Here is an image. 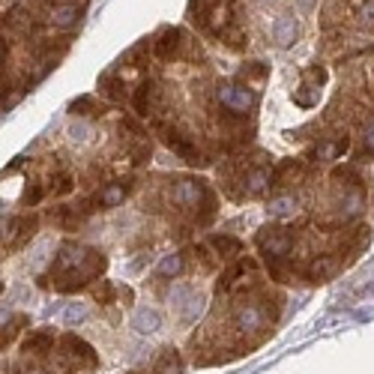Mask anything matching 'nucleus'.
<instances>
[{
	"label": "nucleus",
	"instance_id": "8",
	"mask_svg": "<svg viewBox=\"0 0 374 374\" xmlns=\"http://www.w3.org/2000/svg\"><path fill=\"white\" fill-rule=\"evenodd\" d=\"M129 186H123V183H117V186H108L102 195H99V207H117L123 198H126Z\"/></svg>",
	"mask_w": 374,
	"mask_h": 374
},
{
	"label": "nucleus",
	"instance_id": "4",
	"mask_svg": "<svg viewBox=\"0 0 374 374\" xmlns=\"http://www.w3.org/2000/svg\"><path fill=\"white\" fill-rule=\"evenodd\" d=\"M159 102H162L159 84H153V81H144V84L138 87V93H135V111L141 114V117H147V114H156V111H159Z\"/></svg>",
	"mask_w": 374,
	"mask_h": 374
},
{
	"label": "nucleus",
	"instance_id": "11",
	"mask_svg": "<svg viewBox=\"0 0 374 374\" xmlns=\"http://www.w3.org/2000/svg\"><path fill=\"white\" fill-rule=\"evenodd\" d=\"M329 272H336V261H332V257H323V261L318 264L314 261L312 264V270H309V276L314 279V281H320V279H327Z\"/></svg>",
	"mask_w": 374,
	"mask_h": 374
},
{
	"label": "nucleus",
	"instance_id": "7",
	"mask_svg": "<svg viewBox=\"0 0 374 374\" xmlns=\"http://www.w3.org/2000/svg\"><path fill=\"white\" fill-rule=\"evenodd\" d=\"M132 327H135V332H141V336H147V332H156L162 327V318L156 309H138L132 314Z\"/></svg>",
	"mask_w": 374,
	"mask_h": 374
},
{
	"label": "nucleus",
	"instance_id": "9",
	"mask_svg": "<svg viewBox=\"0 0 374 374\" xmlns=\"http://www.w3.org/2000/svg\"><path fill=\"white\" fill-rule=\"evenodd\" d=\"M213 246L219 248L224 257H234V255L243 252V243H239V239H234V237H213Z\"/></svg>",
	"mask_w": 374,
	"mask_h": 374
},
{
	"label": "nucleus",
	"instance_id": "1",
	"mask_svg": "<svg viewBox=\"0 0 374 374\" xmlns=\"http://www.w3.org/2000/svg\"><path fill=\"white\" fill-rule=\"evenodd\" d=\"M99 270H105V257L93 252V248H78V246H63L51 267L60 290H75L87 285Z\"/></svg>",
	"mask_w": 374,
	"mask_h": 374
},
{
	"label": "nucleus",
	"instance_id": "16",
	"mask_svg": "<svg viewBox=\"0 0 374 374\" xmlns=\"http://www.w3.org/2000/svg\"><path fill=\"white\" fill-rule=\"evenodd\" d=\"M290 33H296L294 30V21H279V27H276L279 43H290Z\"/></svg>",
	"mask_w": 374,
	"mask_h": 374
},
{
	"label": "nucleus",
	"instance_id": "13",
	"mask_svg": "<svg viewBox=\"0 0 374 374\" xmlns=\"http://www.w3.org/2000/svg\"><path fill=\"white\" fill-rule=\"evenodd\" d=\"M84 318H87L84 303H69V309L63 312V323H66V327H72V323H78V320H84Z\"/></svg>",
	"mask_w": 374,
	"mask_h": 374
},
{
	"label": "nucleus",
	"instance_id": "14",
	"mask_svg": "<svg viewBox=\"0 0 374 374\" xmlns=\"http://www.w3.org/2000/svg\"><path fill=\"white\" fill-rule=\"evenodd\" d=\"M99 87H102V93H108L111 99H117V102H120L123 96H126V93H123V90H120V81L114 78V75H105V78L99 81Z\"/></svg>",
	"mask_w": 374,
	"mask_h": 374
},
{
	"label": "nucleus",
	"instance_id": "12",
	"mask_svg": "<svg viewBox=\"0 0 374 374\" xmlns=\"http://www.w3.org/2000/svg\"><path fill=\"white\" fill-rule=\"evenodd\" d=\"M183 270V261H180V255H165L162 257V264H159V276H177V272Z\"/></svg>",
	"mask_w": 374,
	"mask_h": 374
},
{
	"label": "nucleus",
	"instance_id": "17",
	"mask_svg": "<svg viewBox=\"0 0 374 374\" xmlns=\"http://www.w3.org/2000/svg\"><path fill=\"white\" fill-rule=\"evenodd\" d=\"M270 210L276 213V215H285V213L294 210V201H290V198H279V201H272V204H270Z\"/></svg>",
	"mask_w": 374,
	"mask_h": 374
},
{
	"label": "nucleus",
	"instance_id": "3",
	"mask_svg": "<svg viewBox=\"0 0 374 374\" xmlns=\"http://www.w3.org/2000/svg\"><path fill=\"white\" fill-rule=\"evenodd\" d=\"M219 102L234 114H243L255 105V93H248L246 87H237V84H222L219 87Z\"/></svg>",
	"mask_w": 374,
	"mask_h": 374
},
{
	"label": "nucleus",
	"instance_id": "6",
	"mask_svg": "<svg viewBox=\"0 0 374 374\" xmlns=\"http://www.w3.org/2000/svg\"><path fill=\"white\" fill-rule=\"evenodd\" d=\"M165 141H168V147L174 150L177 156H183L186 162H201V153L195 150V144L189 141L186 135H180V132H174V129H165Z\"/></svg>",
	"mask_w": 374,
	"mask_h": 374
},
{
	"label": "nucleus",
	"instance_id": "15",
	"mask_svg": "<svg viewBox=\"0 0 374 374\" xmlns=\"http://www.w3.org/2000/svg\"><path fill=\"white\" fill-rule=\"evenodd\" d=\"M48 344H51V332H36L27 338V351H45Z\"/></svg>",
	"mask_w": 374,
	"mask_h": 374
},
{
	"label": "nucleus",
	"instance_id": "2",
	"mask_svg": "<svg viewBox=\"0 0 374 374\" xmlns=\"http://www.w3.org/2000/svg\"><path fill=\"white\" fill-rule=\"evenodd\" d=\"M171 299H174V309H177V314H180L183 323L198 320V314H201V309H204V296L198 294V290L186 288V285H180L177 290H174Z\"/></svg>",
	"mask_w": 374,
	"mask_h": 374
},
{
	"label": "nucleus",
	"instance_id": "5",
	"mask_svg": "<svg viewBox=\"0 0 374 374\" xmlns=\"http://www.w3.org/2000/svg\"><path fill=\"white\" fill-rule=\"evenodd\" d=\"M180 45H183V33L174 30V27H165L159 33V39L153 43V51L159 60H174V57L180 54Z\"/></svg>",
	"mask_w": 374,
	"mask_h": 374
},
{
	"label": "nucleus",
	"instance_id": "10",
	"mask_svg": "<svg viewBox=\"0 0 374 374\" xmlns=\"http://www.w3.org/2000/svg\"><path fill=\"white\" fill-rule=\"evenodd\" d=\"M75 15H78L75 6H57V10L51 12V21L57 24V27H69V24L75 21Z\"/></svg>",
	"mask_w": 374,
	"mask_h": 374
}]
</instances>
